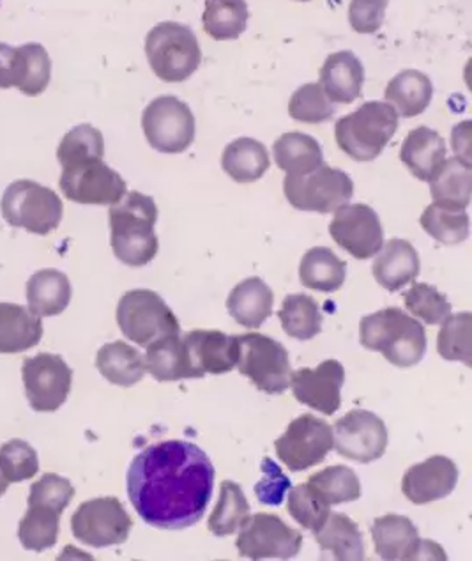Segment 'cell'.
Masks as SVG:
<instances>
[{
  "mask_svg": "<svg viewBox=\"0 0 472 561\" xmlns=\"http://www.w3.org/2000/svg\"><path fill=\"white\" fill-rule=\"evenodd\" d=\"M399 119V112L388 102L362 103L358 111L336 121V144L353 160H376L396 134Z\"/></svg>",
  "mask_w": 472,
  "mask_h": 561,
  "instance_id": "cell-4",
  "label": "cell"
},
{
  "mask_svg": "<svg viewBox=\"0 0 472 561\" xmlns=\"http://www.w3.org/2000/svg\"><path fill=\"white\" fill-rule=\"evenodd\" d=\"M419 224L428 236L448 247L468 240L469 227H471V220H469L465 209H448V207L439 206L436 203L430 204L423 211Z\"/></svg>",
  "mask_w": 472,
  "mask_h": 561,
  "instance_id": "cell-42",
  "label": "cell"
},
{
  "mask_svg": "<svg viewBox=\"0 0 472 561\" xmlns=\"http://www.w3.org/2000/svg\"><path fill=\"white\" fill-rule=\"evenodd\" d=\"M347 278V263L326 247L308 250L299 264V280L307 289L335 293Z\"/></svg>",
  "mask_w": 472,
  "mask_h": 561,
  "instance_id": "cell-32",
  "label": "cell"
},
{
  "mask_svg": "<svg viewBox=\"0 0 472 561\" xmlns=\"http://www.w3.org/2000/svg\"><path fill=\"white\" fill-rule=\"evenodd\" d=\"M238 341L239 373L269 396H280L289 390L292 368L289 353L280 342L262 333H244L238 335Z\"/></svg>",
  "mask_w": 472,
  "mask_h": 561,
  "instance_id": "cell-9",
  "label": "cell"
},
{
  "mask_svg": "<svg viewBox=\"0 0 472 561\" xmlns=\"http://www.w3.org/2000/svg\"><path fill=\"white\" fill-rule=\"evenodd\" d=\"M60 512L50 506L28 505L20 520L19 539L27 551L43 552L54 548L59 537Z\"/></svg>",
  "mask_w": 472,
  "mask_h": 561,
  "instance_id": "cell-40",
  "label": "cell"
},
{
  "mask_svg": "<svg viewBox=\"0 0 472 561\" xmlns=\"http://www.w3.org/2000/svg\"><path fill=\"white\" fill-rule=\"evenodd\" d=\"M344 382L345 368L336 359H326L316 368H299L290 376L296 401L324 414L339 410Z\"/></svg>",
  "mask_w": 472,
  "mask_h": 561,
  "instance_id": "cell-19",
  "label": "cell"
},
{
  "mask_svg": "<svg viewBox=\"0 0 472 561\" xmlns=\"http://www.w3.org/2000/svg\"><path fill=\"white\" fill-rule=\"evenodd\" d=\"M469 128H471V125H469L468 121L462 123V125L454 126L453 151L457 158L471 163V134H469Z\"/></svg>",
  "mask_w": 472,
  "mask_h": 561,
  "instance_id": "cell-53",
  "label": "cell"
},
{
  "mask_svg": "<svg viewBox=\"0 0 472 561\" xmlns=\"http://www.w3.org/2000/svg\"><path fill=\"white\" fill-rule=\"evenodd\" d=\"M321 88L331 102L349 105L356 102L362 92L365 68L353 51H336L327 57L321 68Z\"/></svg>",
  "mask_w": 472,
  "mask_h": 561,
  "instance_id": "cell-23",
  "label": "cell"
},
{
  "mask_svg": "<svg viewBox=\"0 0 472 561\" xmlns=\"http://www.w3.org/2000/svg\"><path fill=\"white\" fill-rule=\"evenodd\" d=\"M134 520L117 497H96L82 503L71 517L74 539L91 548H111L126 542Z\"/></svg>",
  "mask_w": 472,
  "mask_h": 561,
  "instance_id": "cell-11",
  "label": "cell"
},
{
  "mask_svg": "<svg viewBox=\"0 0 472 561\" xmlns=\"http://www.w3.org/2000/svg\"><path fill=\"white\" fill-rule=\"evenodd\" d=\"M142 129L152 149L165 154H180L195 140V117L180 98L160 96L146 106Z\"/></svg>",
  "mask_w": 472,
  "mask_h": 561,
  "instance_id": "cell-10",
  "label": "cell"
},
{
  "mask_svg": "<svg viewBox=\"0 0 472 561\" xmlns=\"http://www.w3.org/2000/svg\"><path fill=\"white\" fill-rule=\"evenodd\" d=\"M371 539L382 560H446L445 551L436 542L419 539L413 520L405 516L388 514L377 517L371 526Z\"/></svg>",
  "mask_w": 472,
  "mask_h": 561,
  "instance_id": "cell-17",
  "label": "cell"
},
{
  "mask_svg": "<svg viewBox=\"0 0 472 561\" xmlns=\"http://www.w3.org/2000/svg\"><path fill=\"white\" fill-rule=\"evenodd\" d=\"M281 327L296 341H312L322 330V313L315 299L308 295H290L284 299L280 312Z\"/></svg>",
  "mask_w": 472,
  "mask_h": 561,
  "instance_id": "cell-38",
  "label": "cell"
},
{
  "mask_svg": "<svg viewBox=\"0 0 472 561\" xmlns=\"http://www.w3.org/2000/svg\"><path fill=\"white\" fill-rule=\"evenodd\" d=\"M333 428L326 420L303 414L276 439L275 448L276 456L290 471H304L321 465L333 450Z\"/></svg>",
  "mask_w": 472,
  "mask_h": 561,
  "instance_id": "cell-12",
  "label": "cell"
},
{
  "mask_svg": "<svg viewBox=\"0 0 472 561\" xmlns=\"http://www.w3.org/2000/svg\"><path fill=\"white\" fill-rule=\"evenodd\" d=\"M143 364L146 373L160 382L200 378V374L189 362L188 351L180 335L163 336L147 345Z\"/></svg>",
  "mask_w": 472,
  "mask_h": 561,
  "instance_id": "cell-25",
  "label": "cell"
},
{
  "mask_svg": "<svg viewBox=\"0 0 472 561\" xmlns=\"http://www.w3.org/2000/svg\"><path fill=\"white\" fill-rule=\"evenodd\" d=\"M14 88V48L0 43V89Z\"/></svg>",
  "mask_w": 472,
  "mask_h": 561,
  "instance_id": "cell-52",
  "label": "cell"
},
{
  "mask_svg": "<svg viewBox=\"0 0 472 561\" xmlns=\"http://www.w3.org/2000/svg\"><path fill=\"white\" fill-rule=\"evenodd\" d=\"M428 183L434 203L448 209H468L471 204L472 163L457 157L445 160Z\"/></svg>",
  "mask_w": 472,
  "mask_h": 561,
  "instance_id": "cell-31",
  "label": "cell"
},
{
  "mask_svg": "<svg viewBox=\"0 0 472 561\" xmlns=\"http://www.w3.org/2000/svg\"><path fill=\"white\" fill-rule=\"evenodd\" d=\"M276 165L289 175H303L324 163V152L315 138L299 131L281 135L273 146Z\"/></svg>",
  "mask_w": 472,
  "mask_h": 561,
  "instance_id": "cell-35",
  "label": "cell"
},
{
  "mask_svg": "<svg viewBox=\"0 0 472 561\" xmlns=\"http://www.w3.org/2000/svg\"><path fill=\"white\" fill-rule=\"evenodd\" d=\"M73 496L74 488L68 479L56 473H46L33 483L28 494V505L50 506L62 514Z\"/></svg>",
  "mask_w": 472,
  "mask_h": 561,
  "instance_id": "cell-49",
  "label": "cell"
},
{
  "mask_svg": "<svg viewBox=\"0 0 472 561\" xmlns=\"http://www.w3.org/2000/svg\"><path fill=\"white\" fill-rule=\"evenodd\" d=\"M247 517H250V503L244 496L243 489L238 483L226 480L221 483L218 505L207 520L209 531L220 539L229 537L246 523Z\"/></svg>",
  "mask_w": 472,
  "mask_h": 561,
  "instance_id": "cell-39",
  "label": "cell"
},
{
  "mask_svg": "<svg viewBox=\"0 0 472 561\" xmlns=\"http://www.w3.org/2000/svg\"><path fill=\"white\" fill-rule=\"evenodd\" d=\"M8 488H10V482L4 479V474L0 473V496L8 491Z\"/></svg>",
  "mask_w": 472,
  "mask_h": 561,
  "instance_id": "cell-54",
  "label": "cell"
},
{
  "mask_svg": "<svg viewBox=\"0 0 472 561\" xmlns=\"http://www.w3.org/2000/svg\"><path fill=\"white\" fill-rule=\"evenodd\" d=\"M459 483V468L445 456H434L422 465L408 468L402 491L414 505H427L450 496Z\"/></svg>",
  "mask_w": 472,
  "mask_h": 561,
  "instance_id": "cell-20",
  "label": "cell"
},
{
  "mask_svg": "<svg viewBox=\"0 0 472 561\" xmlns=\"http://www.w3.org/2000/svg\"><path fill=\"white\" fill-rule=\"evenodd\" d=\"M275 295L266 282L252 276L232 289L227 299V310L238 324L244 328H261L273 313Z\"/></svg>",
  "mask_w": 472,
  "mask_h": 561,
  "instance_id": "cell-26",
  "label": "cell"
},
{
  "mask_svg": "<svg viewBox=\"0 0 472 561\" xmlns=\"http://www.w3.org/2000/svg\"><path fill=\"white\" fill-rule=\"evenodd\" d=\"M339 456L368 465L384 456L390 434L377 414L365 410H354L335 424L333 431Z\"/></svg>",
  "mask_w": 472,
  "mask_h": 561,
  "instance_id": "cell-16",
  "label": "cell"
},
{
  "mask_svg": "<svg viewBox=\"0 0 472 561\" xmlns=\"http://www.w3.org/2000/svg\"><path fill=\"white\" fill-rule=\"evenodd\" d=\"M42 339V318L22 305L0 304V355L33 350Z\"/></svg>",
  "mask_w": 472,
  "mask_h": 561,
  "instance_id": "cell-27",
  "label": "cell"
},
{
  "mask_svg": "<svg viewBox=\"0 0 472 561\" xmlns=\"http://www.w3.org/2000/svg\"><path fill=\"white\" fill-rule=\"evenodd\" d=\"M390 0H350L349 23L358 34H373L382 27Z\"/></svg>",
  "mask_w": 472,
  "mask_h": 561,
  "instance_id": "cell-50",
  "label": "cell"
},
{
  "mask_svg": "<svg viewBox=\"0 0 472 561\" xmlns=\"http://www.w3.org/2000/svg\"><path fill=\"white\" fill-rule=\"evenodd\" d=\"M96 367L103 378L115 387H134L146 376L142 353L126 342L103 345L97 351Z\"/></svg>",
  "mask_w": 472,
  "mask_h": 561,
  "instance_id": "cell-33",
  "label": "cell"
},
{
  "mask_svg": "<svg viewBox=\"0 0 472 561\" xmlns=\"http://www.w3.org/2000/svg\"><path fill=\"white\" fill-rule=\"evenodd\" d=\"M289 114L298 123L321 125L333 119L336 108L322 91L321 83H304L290 96Z\"/></svg>",
  "mask_w": 472,
  "mask_h": 561,
  "instance_id": "cell-45",
  "label": "cell"
},
{
  "mask_svg": "<svg viewBox=\"0 0 472 561\" xmlns=\"http://www.w3.org/2000/svg\"><path fill=\"white\" fill-rule=\"evenodd\" d=\"M193 368L204 378L206 374H227L238 365V336L216 330H195L183 336Z\"/></svg>",
  "mask_w": 472,
  "mask_h": 561,
  "instance_id": "cell-21",
  "label": "cell"
},
{
  "mask_svg": "<svg viewBox=\"0 0 472 561\" xmlns=\"http://www.w3.org/2000/svg\"><path fill=\"white\" fill-rule=\"evenodd\" d=\"M330 234L339 249L359 261L373 257L384 244L379 215L367 204H345L339 207L330 224Z\"/></svg>",
  "mask_w": 472,
  "mask_h": 561,
  "instance_id": "cell-18",
  "label": "cell"
},
{
  "mask_svg": "<svg viewBox=\"0 0 472 561\" xmlns=\"http://www.w3.org/2000/svg\"><path fill=\"white\" fill-rule=\"evenodd\" d=\"M284 194L290 206L299 211L327 215L350 203L354 183L349 174L322 163L308 174H287L284 180Z\"/></svg>",
  "mask_w": 472,
  "mask_h": 561,
  "instance_id": "cell-8",
  "label": "cell"
},
{
  "mask_svg": "<svg viewBox=\"0 0 472 561\" xmlns=\"http://www.w3.org/2000/svg\"><path fill=\"white\" fill-rule=\"evenodd\" d=\"M446 152L445 138L436 129L419 126L405 137L400 149V160L404 161L414 178L428 183L445 163Z\"/></svg>",
  "mask_w": 472,
  "mask_h": 561,
  "instance_id": "cell-24",
  "label": "cell"
},
{
  "mask_svg": "<svg viewBox=\"0 0 472 561\" xmlns=\"http://www.w3.org/2000/svg\"><path fill=\"white\" fill-rule=\"evenodd\" d=\"M215 477L211 459L197 445L180 439L157 443L129 466V502L152 528H189L211 502Z\"/></svg>",
  "mask_w": 472,
  "mask_h": 561,
  "instance_id": "cell-1",
  "label": "cell"
},
{
  "mask_svg": "<svg viewBox=\"0 0 472 561\" xmlns=\"http://www.w3.org/2000/svg\"><path fill=\"white\" fill-rule=\"evenodd\" d=\"M270 160L264 144L241 137L230 142L221 157V167L235 183H255L266 174Z\"/></svg>",
  "mask_w": 472,
  "mask_h": 561,
  "instance_id": "cell-34",
  "label": "cell"
},
{
  "mask_svg": "<svg viewBox=\"0 0 472 561\" xmlns=\"http://www.w3.org/2000/svg\"><path fill=\"white\" fill-rule=\"evenodd\" d=\"M239 529L235 546L239 557L247 560H289L303 546V535L273 514L250 516Z\"/></svg>",
  "mask_w": 472,
  "mask_h": 561,
  "instance_id": "cell-13",
  "label": "cell"
},
{
  "mask_svg": "<svg viewBox=\"0 0 472 561\" xmlns=\"http://www.w3.org/2000/svg\"><path fill=\"white\" fill-rule=\"evenodd\" d=\"M0 209L10 226L39 236L56 230L65 213L62 201L54 190L28 180L14 181L5 188Z\"/></svg>",
  "mask_w": 472,
  "mask_h": 561,
  "instance_id": "cell-6",
  "label": "cell"
},
{
  "mask_svg": "<svg viewBox=\"0 0 472 561\" xmlns=\"http://www.w3.org/2000/svg\"><path fill=\"white\" fill-rule=\"evenodd\" d=\"M112 250L120 263L142 267L157 257L160 250L157 227L158 206L154 198L140 192H129L119 203L112 204Z\"/></svg>",
  "mask_w": 472,
  "mask_h": 561,
  "instance_id": "cell-2",
  "label": "cell"
},
{
  "mask_svg": "<svg viewBox=\"0 0 472 561\" xmlns=\"http://www.w3.org/2000/svg\"><path fill=\"white\" fill-rule=\"evenodd\" d=\"M39 471V459L27 442L13 439L0 447V473L8 482H23L33 479Z\"/></svg>",
  "mask_w": 472,
  "mask_h": 561,
  "instance_id": "cell-47",
  "label": "cell"
},
{
  "mask_svg": "<svg viewBox=\"0 0 472 561\" xmlns=\"http://www.w3.org/2000/svg\"><path fill=\"white\" fill-rule=\"evenodd\" d=\"M472 316L471 312L454 313L442 321L439 336H437V351L439 355L450 362H462L471 367Z\"/></svg>",
  "mask_w": 472,
  "mask_h": 561,
  "instance_id": "cell-43",
  "label": "cell"
},
{
  "mask_svg": "<svg viewBox=\"0 0 472 561\" xmlns=\"http://www.w3.org/2000/svg\"><path fill=\"white\" fill-rule=\"evenodd\" d=\"M405 309L414 318L422 319L430 327L442 324L451 313V304L445 295L428 284H414L404 295Z\"/></svg>",
  "mask_w": 472,
  "mask_h": 561,
  "instance_id": "cell-46",
  "label": "cell"
},
{
  "mask_svg": "<svg viewBox=\"0 0 472 561\" xmlns=\"http://www.w3.org/2000/svg\"><path fill=\"white\" fill-rule=\"evenodd\" d=\"M362 347L381 353L391 365L411 368L427 353V332L422 322L400 309H384L361 319Z\"/></svg>",
  "mask_w": 472,
  "mask_h": 561,
  "instance_id": "cell-3",
  "label": "cell"
},
{
  "mask_svg": "<svg viewBox=\"0 0 472 561\" xmlns=\"http://www.w3.org/2000/svg\"><path fill=\"white\" fill-rule=\"evenodd\" d=\"M419 253L408 241L399 238L382 244L376 263L371 266L377 284L390 293H396L402 287L413 284L419 275Z\"/></svg>",
  "mask_w": 472,
  "mask_h": 561,
  "instance_id": "cell-22",
  "label": "cell"
},
{
  "mask_svg": "<svg viewBox=\"0 0 472 561\" xmlns=\"http://www.w3.org/2000/svg\"><path fill=\"white\" fill-rule=\"evenodd\" d=\"M287 508L293 520H298L299 525L310 531L321 528L322 523L330 516V505L322 502L321 496L308 483L296 485L290 491Z\"/></svg>",
  "mask_w": 472,
  "mask_h": 561,
  "instance_id": "cell-48",
  "label": "cell"
},
{
  "mask_svg": "<svg viewBox=\"0 0 472 561\" xmlns=\"http://www.w3.org/2000/svg\"><path fill=\"white\" fill-rule=\"evenodd\" d=\"M59 186L69 201L94 204V206L117 204L128 192L126 181L114 169L106 165L103 158L65 167Z\"/></svg>",
  "mask_w": 472,
  "mask_h": 561,
  "instance_id": "cell-14",
  "label": "cell"
},
{
  "mask_svg": "<svg viewBox=\"0 0 472 561\" xmlns=\"http://www.w3.org/2000/svg\"><path fill=\"white\" fill-rule=\"evenodd\" d=\"M103 157H105V140L102 131L91 125L74 126L65 135L57 149V160L62 169L80 161Z\"/></svg>",
  "mask_w": 472,
  "mask_h": 561,
  "instance_id": "cell-44",
  "label": "cell"
},
{
  "mask_svg": "<svg viewBox=\"0 0 472 561\" xmlns=\"http://www.w3.org/2000/svg\"><path fill=\"white\" fill-rule=\"evenodd\" d=\"M22 376L28 404L37 413L59 410L68 399L73 381V373L65 359L48 353L25 359Z\"/></svg>",
  "mask_w": 472,
  "mask_h": 561,
  "instance_id": "cell-15",
  "label": "cell"
},
{
  "mask_svg": "<svg viewBox=\"0 0 472 561\" xmlns=\"http://www.w3.org/2000/svg\"><path fill=\"white\" fill-rule=\"evenodd\" d=\"M307 483L330 506L356 502L362 493L358 474L347 466H331L316 471Z\"/></svg>",
  "mask_w": 472,
  "mask_h": 561,
  "instance_id": "cell-41",
  "label": "cell"
},
{
  "mask_svg": "<svg viewBox=\"0 0 472 561\" xmlns=\"http://www.w3.org/2000/svg\"><path fill=\"white\" fill-rule=\"evenodd\" d=\"M264 480L257 483L255 493L258 502L264 505H280L284 502L285 493L290 488V480L281 473L278 466L273 465V460L264 459Z\"/></svg>",
  "mask_w": 472,
  "mask_h": 561,
  "instance_id": "cell-51",
  "label": "cell"
},
{
  "mask_svg": "<svg viewBox=\"0 0 472 561\" xmlns=\"http://www.w3.org/2000/svg\"><path fill=\"white\" fill-rule=\"evenodd\" d=\"M51 60L45 46L39 43L14 48V88L27 96H39L48 88Z\"/></svg>",
  "mask_w": 472,
  "mask_h": 561,
  "instance_id": "cell-36",
  "label": "cell"
},
{
  "mask_svg": "<svg viewBox=\"0 0 472 561\" xmlns=\"http://www.w3.org/2000/svg\"><path fill=\"white\" fill-rule=\"evenodd\" d=\"M298 2H310V0H298Z\"/></svg>",
  "mask_w": 472,
  "mask_h": 561,
  "instance_id": "cell-55",
  "label": "cell"
},
{
  "mask_svg": "<svg viewBox=\"0 0 472 561\" xmlns=\"http://www.w3.org/2000/svg\"><path fill=\"white\" fill-rule=\"evenodd\" d=\"M385 102L393 106L399 115L411 119L423 114L434 98V83L430 77L417 69H404L391 79L384 91Z\"/></svg>",
  "mask_w": 472,
  "mask_h": 561,
  "instance_id": "cell-28",
  "label": "cell"
},
{
  "mask_svg": "<svg viewBox=\"0 0 472 561\" xmlns=\"http://www.w3.org/2000/svg\"><path fill=\"white\" fill-rule=\"evenodd\" d=\"M120 332L135 344L147 345L169 335H180V321L165 299L149 289L128 290L117 305Z\"/></svg>",
  "mask_w": 472,
  "mask_h": 561,
  "instance_id": "cell-7",
  "label": "cell"
},
{
  "mask_svg": "<svg viewBox=\"0 0 472 561\" xmlns=\"http://www.w3.org/2000/svg\"><path fill=\"white\" fill-rule=\"evenodd\" d=\"M322 551L331 552L338 561L365 560V540L358 525L345 514L330 512L321 528L313 531Z\"/></svg>",
  "mask_w": 472,
  "mask_h": 561,
  "instance_id": "cell-30",
  "label": "cell"
},
{
  "mask_svg": "<svg viewBox=\"0 0 472 561\" xmlns=\"http://www.w3.org/2000/svg\"><path fill=\"white\" fill-rule=\"evenodd\" d=\"M71 295L73 289L68 276L57 270H42L28 278V310L37 318H51L65 312Z\"/></svg>",
  "mask_w": 472,
  "mask_h": 561,
  "instance_id": "cell-29",
  "label": "cell"
},
{
  "mask_svg": "<svg viewBox=\"0 0 472 561\" xmlns=\"http://www.w3.org/2000/svg\"><path fill=\"white\" fill-rule=\"evenodd\" d=\"M247 19L246 0H206L204 31L216 42L238 39L246 31Z\"/></svg>",
  "mask_w": 472,
  "mask_h": 561,
  "instance_id": "cell-37",
  "label": "cell"
},
{
  "mask_svg": "<svg viewBox=\"0 0 472 561\" xmlns=\"http://www.w3.org/2000/svg\"><path fill=\"white\" fill-rule=\"evenodd\" d=\"M146 56L158 79L166 83L188 80L203 62V50L192 28L183 23L163 22L146 37Z\"/></svg>",
  "mask_w": 472,
  "mask_h": 561,
  "instance_id": "cell-5",
  "label": "cell"
}]
</instances>
